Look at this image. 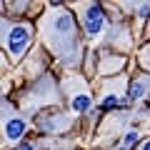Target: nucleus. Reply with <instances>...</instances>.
<instances>
[{"label": "nucleus", "mask_w": 150, "mask_h": 150, "mask_svg": "<svg viewBox=\"0 0 150 150\" xmlns=\"http://www.w3.org/2000/svg\"><path fill=\"white\" fill-rule=\"evenodd\" d=\"M40 33H43V43L50 48V53L58 55V60L68 68H75L80 63V35H78V25L75 18L68 8L53 5V10L43 13L40 23H38Z\"/></svg>", "instance_id": "f257e3e1"}, {"label": "nucleus", "mask_w": 150, "mask_h": 150, "mask_svg": "<svg viewBox=\"0 0 150 150\" xmlns=\"http://www.w3.org/2000/svg\"><path fill=\"white\" fill-rule=\"evenodd\" d=\"M33 43V25L30 23H13L3 15V45L13 63H20L25 50Z\"/></svg>", "instance_id": "f03ea898"}, {"label": "nucleus", "mask_w": 150, "mask_h": 150, "mask_svg": "<svg viewBox=\"0 0 150 150\" xmlns=\"http://www.w3.org/2000/svg\"><path fill=\"white\" fill-rule=\"evenodd\" d=\"M105 5L100 3H75V10L80 15V25L85 30L88 38H100L103 30H105Z\"/></svg>", "instance_id": "7ed1b4c3"}, {"label": "nucleus", "mask_w": 150, "mask_h": 150, "mask_svg": "<svg viewBox=\"0 0 150 150\" xmlns=\"http://www.w3.org/2000/svg\"><path fill=\"white\" fill-rule=\"evenodd\" d=\"M48 80H50V75H43L40 80H35V88L23 95V108H25V110H38V108H43V105L58 103V90H50V93L43 90V88L48 85Z\"/></svg>", "instance_id": "20e7f679"}, {"label": "nucleus", "mask_w": 150, "mask_h": 150, "mask_svg": "<svg viewBox=\"0 0 150 150\" xmlns=\"http://www.w3.org/2000/svg\"><path fill=\"white\" fill-rule=\"evenodd\" d=\"M68 85H70V93H68V103H70V110L75 115H83V112L90 110L93 105V98H90V90L85 88L83 78H68Z\"/></svg>", "instance_id": "39448f33"}, {"label": "nucleus", "mask_w": 150, "mask_h": 150, "mask_svg": "<svg viewBox=\"0 0 150 150\" xmlns=\"http://www.w3.org/2000/svg\"><path fill=\"white\" fill-rule=\"evenodd\" d=\"M25 130H28V123L15 110H10V105L5 103V115H3V138H5V145H15L18 140H23Z\"/></svg>", "instance_id": "423d86ee"}, {"label": "nucleus", "mask_w": 150, "mask_h": 150, "mask_svg": "<svg viewBox=\"0 0 150 150\" xmlns=\"http://www.w3.org/2000/svg\"><path fill=\"white\" fill-rule=\"evenodd\" d=\"M40 128L48 130V133H63V130L70 128V120L63 118V112H53V115H43Z\"/></svg>", "instance_id": "0eeeda50"}, {"label": "nucleus", "mask_w": 150, "mask_h": 150, "mask_svg": "<svg viewBox=\"0 0 150 150\" xmlns=\"http://www.w3.org/2000/svg\"><path fill=\"white\" fill-rule=\"evenodd\" d=\"M125 65L123 55H112V53H103L100 55V65H98V73L100 75H112L115 70H120Z\"/></svg>", "instance_id": "6e6552de"}, {"label": "nucleus", "mask_w": 150, "mask_h": 150, "mask_svg": "<svg viewBox=\"0 0 150 150\" xmlns=\"http://www.w3.org/2000/svg\"><path fill=\"white\" fill-rule=\"evenodd\" d=\"M150 90V75H138L128 88V98L130 100H143Z\"/></svg>", "instance_id": "1a4fd4ad"}, {"label": "nucleus", "mask_w": 150, "mask_h": 150, "mask_svg": "<svg viewBox=\"0 0 150 150\" xmlns=\"http://www.w3.org/2000/svg\"><path fill=\"white\" fill-rule=\"evenodd\" d=\"M140 143V130H128V133L123 135V148H135V145Z\"/></svg>", "instance_id": "9d476101"}, {"label": "nucleus", "mask_w": 150, "mask_h": 150, "mask_svg": "<svg viewBox=\"0 0 150 150\" xmlns=\"http://www.w3.org/2000/svg\"><path fill=\"white\" fill-rule=\"evenodd\" d=\"M118 105H120V95H103V100H100V108H105V110L118 108Z\"/></svg>", "instance_id": "9b49d317"}, {"label": "nucleus", "mask_w": 150, "mask_h": 150, "mask_svg": "<svg viewBox=\"0 0 150 150\" xmlns=\"http://www.w3.org/2000/svg\"><path fill=\"white\" fill-rule=\"evenodd\" d=\"M15 150H35V145H33V143H23V145H18Z\"/></svg>", "instance_id": "f8f14e48"}, {"label": "nucleus", "mask_w": 150, "mask_h": 150, "mask_svg": "<svg viewBox=\"0 0 150 150\" xmlns=\"http://www.w3.org/2000/svg\"><path fill=\"white\" fill-rule=\"evenodd\" d=\"M140 150H150V138H148V140H145V143H143V145H140Z\"/></svg>", "instance_id": "ddd939ff"}, {"label": "nucleus", "mask_w": 150, "mask_h": 150, "mask_svg": "<svg viewBox=\"0 0 150 150\" xmlns=\"http://www.w3.org/2000/svg\"><path fill=\"white\" fill-rule=\"evenodd\" d=\"M115 150H128V148H123V145H120V148H115Z\"/></svg>", "instance_id": "4468645a"}, {"label": "nucleus", "mask_w": 150, "mask_h": 150, "mask_svg": "<svg viewBox=\"0 0 150 150\" xmlns=\"http://www.w3.org/2000/svg\"><path fill=\"white\" fill-rule=\"evenodd\" d=\"M148 35H150V20H148Z\"/></svg>", "instance_id": "2eb2a0df"}, {"label": "nucleus", "mask_w": 150, "mask_h": 150, "mask_svg": "<svg viewBox=\"0 0 150 150\" xmlns=\"http://www.w3.org/2000/svg\"><path fill=\"white\" fill-rule=\"evenodd\" d=\"M145 55H150V48H148V50H145Z\"/></svg>", "instance_id": "dca6fc26"}]
</instances>
